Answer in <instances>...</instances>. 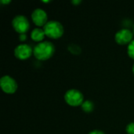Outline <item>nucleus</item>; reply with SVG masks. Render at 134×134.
<instances>
[{
  "instance_id": "f257e3e1",
  "label": "nucleus",
  "mask_w": 134,
  "mask_h": 134,
  "mask_svg": "<svg viewBox=\"0 0 134 134\" xmlns=\"http://www.w3.org/2000/svg\"><path fill=\"white\" fill-rule=\"evenodd\" d=\"M55 52L54 45L49 41H42L38 42L33 49V54L39 60L49 59Z\"/></svg>"
},
{
  "instance_id": "f03ea898",
  "label": "nucleus",
  "mask_w": 134,
  "mask_h": 134,
  "mask_svg": "<svg viewBox=\"0 0 134 134\" xmlns=\"http://www.w3.org/2000/svg\"><path fill=\"white\" fill-rule=\"evenodd\" d=\"M43 30L47 37L53 39L60 38L64 31L62 24L54 20H49L43 27Z\"/></svg>"
},
{
  "instance_id": "7ed1b4c3",
  "label": "nucleus",
  "mask_w": 134,
  "mask_h": 134,
  "mask_svg": "<svg viewBox=\"0 0 134 134\" xmlns=\"http://www.w3.org/2000/svg\"><path fill=\"white\" fill-rule=\"evenodd\" d=\"M64 100L68 104L72 107L80 106L84 102V97L81 91L76 89H70L64 94Z\"/></svg>"
},
{
  "instance_id": "20e7f679",
  "label": "nucleus",
  "mask_w": 134,
  "mask_h": 134,
  "mask_svg": "<svg viewBox=\"0 0 134 134\" xmlns=\"http://www.w3.org/2000/svg\"><path fill=\"white\" fill-rule=\"evenodd\" d=\"M12 26L14 30L19 34L26 33L30 28L28 19L24 15H16L12 20Z\"/></svg>"
},
{
  "instance_id": "39448f33",
  "label": "nucleus",
  "mask_w": 134,
  "mask_h": 134,
  "mask_svg": "<svg viewBox=\"0 0 134 134\" xmlns=\"http://www.w3.org/2000/svg\"><path fill=\"white\" fill-rule=\"evenodd\" d=\"M0 86L5 93L12 94L16 91L18 85L13 77L9 75H3L0 79Z\"/></svg>"
},
{
  "instance_id": "423d86ee",
  "label": "nucleus",
  "mask_w": 134,
  "mask_h": 134,
  "mask_svg": "<svg viewBox=\"0 0 134 134\" xmlns=\"http://www.w3.org/2000/svg\"><path fill=\"white\" fill-rule=\"evenodd\" d=\"M133 32L127 28H122L119 30L115 35V42L119 45H126L130 44L133 39Z\"/></svg>"
},
{
  "instance_id": "0eeeda50",
  "label": "nucleus",
  "mask_w": 134,
  "mask_h": 134,
  "mask_svg": "<svg viewBox=\"0 0 134 134\" xmlns=\"http://www.w3.org/2000/svg\"><path fill=\"white\" fill-rule=\"evenodd\" d=\"M31 19L34 24L38 27H44L45 24L49 21L46 12L41 8H36L33 10L31 13Z\"/></svg>"
},
{
  "instance_id": "6e6552de",
  "label": "nucleus",
  "mask_w": 134,
  "mask_h": 134,
  "mask_svg": "<svg viewBox=\"0 0 134 134\" xmlns=\"http://www.w3.org/2000/svg\"><path fill=\"white\" fill-rule=\"evenodd\" d=\"M33 53V49L31 46L28 44L22 43L16 46L14 49V55L17 59L26 60L29 58Z\"/></svg>"
},
{
  "instance_id": "1a4fd4ad",
  "label": "nucleus",
  "mask_w": 134,
  "mask_h": 134,
  "mask_svg": "<svg viewBox=\"0 0 134 134\" xmlns=\"http://www.w3.org/2000/svg\"><path fill=\"white\" fill-rule=\"evenodd\" d=\"M46 36L45 31L43 29L40 28V27H35L31 31V38L35 41V42H42L44 37Z\"/></svg>"
},
{
  "instance_id": "9d476101",
  "label": "nucleus",
  "mask_w": 134,
  "mask_h": 134,
  "mask_svg": "<svg viewBox=\"0 0 134 134\" xmlns=\"http://www.w3.org/2000/svg\"><path fill=\"white\" fill-rule=\"evenodd\" d=\"M81 106H82V110L85 112H87V113L91 112L93 110V108H94L93 103L91 100H84V102L82 103V104Z\"/></svg>"
},
{
  "instance_id": "9b49d317",
  "label": "nucleus",
  "mask_w": 134,
  "mask_h": 134,
  "mask_svg": "<svg viewBox=\"0 0 134 134\" xmlns=\"http://www.w3.org/2000/svg\"><path fill=\"white\" fill-rule=\"evenodd\" d=\"M127 53L130 57L134 60V39L128 45L127 47Z\"/></svg>"
},
{
  "instance_id": "f8f14e48",
  "label": "nucleus",
  "mask_w": 134,
  "mask_h": 134,
  "mask_svg": "<svg viewBox=\"0 0 134 134\" xmlns=\"http://www.w3.org/2000/svg\"><path fill=\"white\" fill-rule=\"evenodd\" d=\"M126 131L127 134H134V122H130L126 126Z\"/></svg>"
},
{
  "instance_id": "ddd939ff",
  "label": "nucleus",
  "mask_w": 134,
  "mask_h": 134,
  "mask_svg": "<svg viewBox=\"0 0 134 134\" xmlns=\"http://www.w3.org/2000/svg\"><path fill=\"white\" fill-rule=\"evenodd\" d=\"M19 39L20 41H25L27 39V35L26 33H24V34H19Z\"/></svg>"
},
{
  "instance_id": "4468645a",
  "label": "nucleus",
  "mask_w": 134,
  "mask_h": 134,
  "mask_svg": "<svg viewBox=\"0 0 134 134\" xmlns=\"http://www.w3.org/2000/svg\"><path fill=\"white\" fill-rule=\"evenodd\" d=\"M88 134H105L103 131L101 130H92L90 131Z\"/></svg>"
},
{
  "instance_id": "2eb2a0df",
  "label": "nucleus",
  "mask_w": 134,
  "mask_h": 134,
  "mask_svg": "<svg viewBox=\"0 0 134 134\" xmlns=\"http://www.w3.org/2000/svg\"><path fill=\"white\" fill-rule=\"evenodd\" d=\"M11 1L10 0H1V3H3V4H8V3H9Z\"/></svg>"
},
{
  "instance_id": "dca6fc26",
  "label": "nucleus",
  "mask_w": 134,
  "mask_h": 134,
  "mask_svg": "<svg viewBox=\"0 0 134 134\" xmlns=\"http://www.w3.org/2000/svg\"><path fill=\"white\" fill-rule=\"evenodd\" d=\"M81 1H72V2L73 3H75V4H77V3H79Z\"/></svg>"
},
{
  "instance_id": "f3484780",
  "label": "nucleus",
  "mask_w": 134,
  "mask_h": 134,
  "mask_svg": "<svg viewBox=\"0 0 134 134\" xmlns=\"http://www.w3.org/2000/svg\"><path fill=\"white\" fill-rule=\"evenodd\" d=\"M133 74H134V64H133Z\"/></svg>"
},
{
  "instance_id": "a211bd4d",
  "label": "nucleus",
  "mask_w": 134,
  "mask_h": 134,
  "mask_svg": "<svg viewBox=\"0 0 134 134\" xmlns=\"http://www.w3.org/2000/svg\"><path fill=\"white\" fill-rule=\"evenodd\" d=\"M133 32H134V26H133Z\"/></svg>"
}]
</instances>
